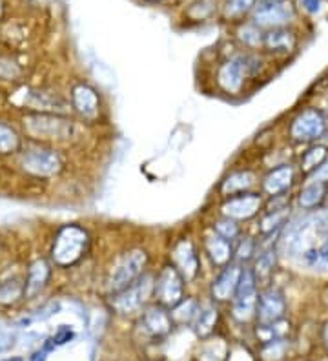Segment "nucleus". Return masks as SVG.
I'll return each instance as SVG.
<instances>
[{"label":"nucleus","instance_id":"nucleus-1","mask_svg":"<svg viewBox=\"0 0 328 361\" xmlns=\"http://www.w3.org/2000/svg\"><path fill=\"white\" fill-rule=\"evenodd\" d=\"M265 70V61L257 51H239L226 61L221 62L217 70V84L228 95H239L245 90L246 80L255 77Z\"/></svg>","mask_w":328,"mask_h":361},{"label":"nucleus","instance_id":"nucleus-2","mask_svg":"<svg viewBox=\"0 0 328 361\" xmlns=\"http://www.w3.org/2000/svg\"><path fill=\"white\" fill-rule=\"evenodd\" d=\"M328 135V114L320 106H306L288 124V139L296 145H315Z\"/></svg>","mask_w":328,"mask_h":361},{"label":"nucleus","instance_id":"nucleus-3","mask_svg":"<svg viewBox=\"0 0 328 361\" xmlns=\"http://www.w3.org/2000/svg\"><path fill=\"white\" fill-rule=\"evenodd\" d=\"M148 261V252L145 248H130L128 252L121 254L111 267V272H109V292L114 294V292L123 290L124 286L139 279L145 274Z\"/></svg>","mask_w":328,"mask_h":361},{"label":"nucleus","instance_id":"nucleus-4","mask_svg":"<svg viewBox=\"0 0 328 361\" xmlns=\"http://www.w3.org/2000/svg\"><path fill=\"white\" fill-rule=\"evenodd\" d=\"M90 247V235L84 228L77 225H68L59 232L57 239L53 243V261L59 267H71L83 256Z\"/></svg>","mask_w":328,"mask_h":361},{"label":"nucleus","instance_id":"nucleus-5","mask_svg":"<svg viewBox=\"0 0 328 361\" xmlns=\"http://www.w3.org/2000/svg\"><path fill=\"white\" fill-rule=\"evenodd\" d=\"M153 279H155L153 276L145 272L131 285L124 286L123 290L114 292L109 298L111 309L117 314H123V316L139 312L148 303L150 298H153Z\"/></svg>","mask_w":328,"mask_h":361},{"label":"nucleus","instance_id":"nucleus-6","mask_svg":"<svg viewBox=\"0 0 328 361\" xmlns=\"http://www.w3.org/2000/svg\"><path fill=\"white\" fill-rule=\"evenodd\" d=\"M298 18V8L293 0H257L250 20L261 30L290 26Z\"/></svg>","mask_w":328,"mask_h":361},{"label":"nucleus","instance_id":"nucleus-7","mask_svg":"<svg viewBox=\"0 0 328 361\" xmlns=\"http://www.w3.org/2000/svg\"><path fill=\"white\" fill-rule=\"evenodd\" d=\"M184 285L186 279L183 278V274L175 269L171 261H168L153 279V300L164 309L171 310L184 300Z\"/></svg>","mask_w":328,"mask_h":361},{"label":"nucleus","instance_id":"nucleus-8","mask_svg":"<svg viewBox=\"0 0 328 361\" xmlns=\"http://www.w3.org/2000/svg\"><path fill=\"white\" fill-rule=\"evenodd\" d=\"M259 298V279L252 267H243L241 281L232 300V316L239 323H248L255 317Z\"/></svg>","mask_w":328,"mask_h":361},{"label":"nucleus","instance_id":"nucleus-9","mask_svg":"<svg viewBox=\"0 0 328 361\" xmlns=\"http://www.w3.org/2000/svg\"><path fill=\"white\" fill-rule=\"evenodd\" d=\"M265 194L262 192H243V194L224 197L221 214L233 221H250L265 210Z\"/></svg>","mask_w":328,"mask_h":361},{"label":"nucleus","instance_id":"nucleus-10","mask_svg":"<svg viewBox=\"0 0 328 361\" xmlns=\"http://www.w3.org/2000/svg\"><path fill=\"white\" fill-rule=\"evenodd\" d=\"M286 309H288L286 298L277 286L268 285L259 290L257 310H255V319L259 325H274V323L283 322Z\"/></svg>","mask_w":328,"mask_h":361},{"label":"nucleus","instance_id":"nucleus-11","mask_svg":"<svg viewBox=\"0 0 328 361\" xmlns=\"http://www.w3.org/2000/svg\"><path fill=\"white\" fill-rule=\"evenodd\" d=\"M170 261L175 264V269L183 274L186 283H193L201 274V257L190 238H181L174 243Z\"/></svg>","mask_w":328,"mask_h":361},{"label":"nucleus","instance_id":"nucleus-12","mask_svg":"<svg viewBox=\"0 0 328 361\" xmlns=\"http://www.w3.org/2000/svg\"><path fill=\"white\" fill-rule=\"evenodd\" d=\"M243 267L245 264L232 261V263L223 267V269H219V274L210 285L212 301H215V303H232L237 286H239Z\"/></svg>","mask_w":328,"mask_h":361},{"label":"nucleus","instance_id":"nucleus-13","mask_svg":"<svg viewBox=\"0 0 328 361\" xmlns=\"http://www.w3.org/2000/svg\"><path fill=\"white\" fill-rule=\"evenodd\" d=\"M298 168L290 163L279 164V166L268 170V173L261 180V192L267 197H277V195L290 194L296 180H298Z\"/></svg>","mask_w":328,"mask_h":361},{"label":"nucleus","instance_id":"nucleus-14","mask_svg":"<svg viewBox=\"0 0 328 361\" xmlns=\"http://www.w3.org/2000/svg\"><path fill=\"white\" fill-rule=\"evenodd\" d=\"M298 46L299 37L290 26L265 30V35H262V49H265L268 55H274V57H286V55L296 51Z\"/></svg>","mask_w":328,"mask_h":361},{"label":"nucleus","instance_id":"nucleus-15","mask_svg":"<svg viewBox=\"0 0 328 361\" xmlns=\"http://www.w3.org/2000/svg\"><path fill=\"white\" fill-rule=\"evenodd\" d=\"M140 331L145 332L150 338H162L171 331L174 319H171L170 310L164 309L162 305L153 303L150 307H145L139 319Z\"/></svg>","mask_w":328,"mask_h":361},{"label":"nucleus","instance_id":"nucleus-16","mask_svg":"<svg viewBox=\"0 0 328 361\" xmlns=\"http://www.w3.org/2000/svg\"><path fill=\"white\" fill-rule=\"evenodd\" d=\"M22 166L35 176H53L62 166V159L53 150H31L22 157Z\"/></svg>","mask_w":328,"mask_h":361},{"label":"nucleus","instance_id":"nucleus-17","mask_svg":"<svg viewBox=\"0 0 328 361\" xmlns=\"http://www.w3.org/2000/svg\"><path fill=\"white\" fill-rule=\"evenodd\" d=\"M202 250L215 269H223L233 261V243L221 238L214 230L202 238Z\"/></svg>","mask_w":328,"mask_h":361},{"label":"nucleus","instance_id":"nucleus-18","mask_svg":"<svg viewBox=\"0 0 328 361\" xmlns=\"http://www.w3.org/2000/svg\"><path fill=\"white\" fill-rule=\"evenodd\" d=\"M328 197V180L308 179L296 195V203L301 210L314 212L327 203Z\"/></svg>","mask_w":328,"mask_h":361},{"label":"nucleus","instance_id":"nucleus-19","mask_svg":"<svg viewBox=\"0 0 328 361\" xmlns=\"http://www.w3.org/2000/svg\"><path fill=\"white\" fill-rule=\"evenodd\" d=\"M71 101H73V108L83 119L93 121L99 117L101 111V101L97 95L95 90L87 84H77L71 93Z\"/></svg>","mask_w":328,"mask_h":361},{"label":"nucleus","instance_id":"nucleus-20","mask_svg":"<svg viewBox=\"0 0 328 361\" xmlns=\"http://www.w3.org/2000/svg\"><path fill=\"white\" fill-rule=\"evenodd\" d=\"M290 214H292L290 204L279 208H265L262 216L259 217V235H262V238H272L274 233H279L284 226L288 225Z\"/></svg>","mask_w":328,"mask_h":361},{"label":"nucleus","instance_id":"nucleus-21","mask_svg":"<svg viewBox=\"0 0 328 361\" xmlns=\"http://www.w3.org/2000/svg\"><path fill=\"white\" fill-rule=\"evenodd\" d=\"M328 161V146L323 142L308 145L299 155L298 170L303 177H312Z\"/></svg>","mask_w":328,"mask_h":361},{"label":"nucleus","instance_id":"nucleus-22","mask_svg":"<svg viewBox=\"0 0 328 361\" xmlns=\"http://www.w3.org/2000/svg\"><path fill=\"white\" fill-rule=\"evenodd\" d=\"M255 180H257V177H255L254 172H250V170H236V172L228 173L223 179V183H221V194L224 197H230V195L250 192L252 186L255 185Z\"/></svg>","mask_w":328,"mask_h":361},{"label":"nucleus","instance_id":"nucleus-23","mask_svg":"<svg viewBox=\"0 0 328 361\" xmlns=\"http://www.w3.org/2000/svg\"><path fill=\"white\" fill-rule=\"evenodd\" d=\"M233 35H236L237 42L245 49H248V51H259V49H262V35H265V30L255 26L250 18H246L243 23H237Z\"/></svg>","mask_w":328,"mask_h":361},{"label":"nucleus","instance_id":"nucleus-24","mask_svg":"<svg viewBox=\"0 0 328 361\" xmlns=\"http://www.w3.org/2000/svg\"><path fill=\"white\" fill-rule=\"evenodd\" d=\"M255 4L257 0H224V4L221 6V17L226 23H243L246 17L250 18Z\"/></svg>","mask_w":328,"mask_h":361},{"label":"nucleus","instance_id":"nucleus-25","mask_svg":"<svg viewBox=\"0 0 328 361\" xmlns=\"http://www.w3.org/2000/svg\"><path fill=\"white\" fill-rule=\"evenodd\" d=\"M276 267H277V247L270 245V247L261 248V250L257 252V256H255L254 267H252V269H254L255 276H257L259 283H261L270 279V276L274 274Z\"/></svg>","mask_w":328,"mask_h":361},{"label":"nucleus","instance_id":"nucleus-26","mask_svg":"<svg viewBox=\"0 0 328 361\" xmlns=\"http://www.w3.org/2000/svg\"><path fill=\"white\" fill-rule=\"evenodd\" d=\"M219 319V310L215 305H201V309L197 312L195 319H193V329H195L197 336L201 338H208L215 332V325H217Z\"/></svg>","mask_w":328,"mask_h":361},{"label":"nucleus","instance_id":"nucleus-27","mask_svg":"<svg viewBox=\"0 0 328 361\" xmlns=\"http://www.w3.org/2000/svg\"><path fill=\"white\" fill-rule=\"evenodd\" d=\"M30 128L35 135L40 137H44L46 130H49V137H53V139H55V135L66 137L70 133V124L66 123V121L53 119V117H37V119H31Z\"/></svg>","mask_w":328,"mask_h":361},{"label":"nucleus","instance_id":"nucleus-28","mask_svg":"<svg viewBox=\"0 0 328 361\" xmlns=\"http://www.w3.org/2000/svg\"><path fill=\"white\" fill-rule=\"evenodd\" d=\"M259 252V243L250 235H243L233 241V261L241 264H246L250 261H254Z\"/></svg>","mask_w":328,"mask_h":361},{"label":"nucleus","instance_id":"nucleus-29","mask_svg":"<svg viewBox=\"0 0 328 361\" xmlns=\"http://www.w3.org/2000/svg\"><path fill=\"white\" fill-rule=\"evenodd\" d=\"M217 11V2L215 0H193L186 9V17L193 23H205L212 18Z\"/></svg>","mask_w":328,"mask_h":361},{"label":"nucleus","instance_id":"nucleus-30","mask_svg":"<svg viewBox=\"0 0 328 361\" xmlns=\"http://www.w3.org/2000/svg\"><path fill=\"white\" fill-rule=\"evenodd\" d=\"M199 309H201V303H199V301L184 298L177 307H174V309L170 310L171 319H174V323H193Z\"/></svg>","mask_w":328,"mask_h":361},{"label":"nucleus","instance_id":"nucleus-31","mask_svg":"<svg viewBox=\"0 0 328 361\" xmlns=\"http://www.w3.org/2000/svg\"><path fill=\"white\" fill-rule=\"evenodd\" d=\"M305 263L310 267H328V238L301 252Z\"/></svg>","mask_w":328,"mask_h":361},{"label":"nucleus","instance_id":"nucleus-32","mask_svg":"<svg viewBox=\"0 0 328 361\" xmlns=\"http://www.w3.org/2000/svg\"><path fill=\"white\" fill-rule=\"evenodd\" d=\"M288 348V339L286 338H274L261 343V354L267 361H279L283 360L284 353Z\"/></svg>","mask_w":328,"mask_h":361},{"label":"nucleus","instance_id":"nucleus-33","mask_svg":"<svg viewBox=\"0 0 328 361\" xmlns=\"http://www.w3.org/2000/svg\"><path fill=\"white\" fill-rule=\"evenodd\" d=\"M212 230L215 233H219L221 238L228 239V241H236L239 238L241 233V226H239V221H233L226 216H221L219 219L214 221V225H212Z\"/></svg>","mask_w":328,"mask_h":361},{"label":"nucleus","instance_id":"nucleus-34","mask_svg":"<svg viewBox=\"0 0 328 361\" xmlns=\"http://www.w3.org/2000/svg\"><path fill=\"white\" fill-rule=\"evenodd\" d=\"M49 276V269L44 263H35L31 267L30 270V278L26 281V292L28 294H33L44 285V283L48 281Z\"/></svg>","mask_w":328,"mask_h":361},{"label":"nucleus","instance_id":"nucleus-35","mask_svg":"<svg viewBox=\"0 0 328 361\" xmlns=\"http://www.w3.org/2000/svg\"><path fill=\"white\" fill-rule=\"evenodd\" d=\"M18 148V137L8 126L0 124V154H11Z\"/></svg>","mask_w":328,"mask_h":361},{"label":"nucleus","instance_id":"nucleus-36","mask_svg":"<svg viewBox=\"0 0 328 361\" xmlns=\"http://www.w3.org/2000/svg\"><path fill=\"white\" fill-rule=\"evenodd\" d=\"M301 8L305 9L308 15H317L321 11V0H299Z\"/></svg>","mask_w":328,"mask_h":361},{"label":"nucleus","instance_id":"nucleus-37","mask_svg":"<svg viewBox=\"0 0 328 361\" xmlns=\"http://www.w3.org/2000/svg\"><path fill=\"white\" fill-rule=\"evenodd\" d=\"M71 336H73V334H71V331H68V329H62V331L59 332L55 338H53V341H55V343H59V345L66 343V341H70Z\"/></svg>","mask_w":328,"mask_h":361},{"label":"nucleus","instance_id":"nucleus-38","mask_svg":"<svg viewBox=\"0 0 328 361\" xmlns=\"http://www.w3.org/2000/svg\"><path fill=\"white\" fill-rule=\"evenodd\" d=\"M321 345H323L324 353L328 356V319L321 325Z\"/></svg>","mask_w":328,"mask_h":361},{"label":"nucleus","instance_id":"nucleus-39","mask_svg":"<svg viewBox=\"0 0 328 361\" xmlns=\"http://www.w3.org/2000/svg\"><path fill=\"white\" fill-rule=\"evenodd\" d=\"M323 301H324V305L328 307V285L323 288Z\"/></svg>","mask_w":328,"mask_h":361},{"label":"nucleus","instance_id":"nucleus-40","mask_svg":"<svg viewBox=\"0 0 328 361\" xmlns=\"http://www.w3.org/2000/svg\"><path fill=\"white\" fill-rule=\"evenodd\" d=\"M145 2H148V4H164L168 0H145Z\"/></svg>","mask_w":328,"mask_h":361},{"label":"nucleus","instance_id":"nucleus-41","mask_svg":"<svg viewBox=\"0 0 328 361\" xmlns=\"http://www.w3.org/2000/svg\"><path fill=\"white\" fill-rule=\"evenodd\" d=\"M321 108H323V110L328 114V93L324 95V101H323V106H321Z\"/></svg>","mask_w":328,"mask_h":361},{"label":"nucleus","instance_id":"nucleus-42","mask_svg":"<svg viewBox=\"0 0 328 361\" xmlns=\"http://www.w3.org/2000/svg\"><path fill=\"white\" fill-rule=\"evenodd\" d=\"M6 361H22L20 357H11V360H6Z\"/></svg>","mask_w":328,"mask_h":361},{"label":"nucleus","instance_id":"nucleus-43","mask_svg":"<svg viewBox=\"0 0 328 361\" xmlns=\"http://www.w3.org/2000/svg\"><path fill=\"white\" fill-rule=\"evenodd\" d=\"M324 210H328V197H327V203H324Z\"/></svg>","mask_w":328,"mask_h":361}]
</instances>
